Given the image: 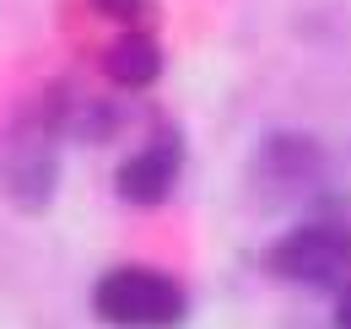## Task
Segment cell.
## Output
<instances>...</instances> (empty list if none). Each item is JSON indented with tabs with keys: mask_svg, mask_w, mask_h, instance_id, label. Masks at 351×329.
<instances>
[{
	"mask_svg": "<svg viewBox=\"0 0 351 329\" xmlns=\"http://www.w3.org/2000/svg\"><path fill=\"white\" fill-rule=\"evenodd\" d=\"M265 270L298 287H346L351 281V216L313 210L265 248Z\"/></svg>",
	"mask_w": 351,
	"mask_h": 329,
	"instance_id": "cell-1",
	"label": "cell"
},
{
	"mask_svg": "<svg viewBox=\"0 0 351 329\" xmlns=\"http://www.w3.org/2000/svg\"><path fill=\"white\" fill-rule=\"evenodd\" d=\"M92 313L108 329H178L184 313H189V291L168 270L114 265L92 287Z\"/></svg>",
	"mask_w": 351,
	"mask_h": 329,
	"instance_id": "cell-2",
	"label": "cell"
},
{
	"mask_svg": "<svg viewBox=\"0 0 351 329\" xmlns=\"http://www.w3.org/2000/svg\"><path fill=\"white\" fill-rule=\"evenodd\" d=\"M54 141L60 124L49 119L44 97L0 130V195L16 210H44L54 200V173H60Z\"/></svg>",
	"mask_w": 351,
	"mask_h": 329,
	"instance_id": "cell-3",
	"label": "cell"
},
{
	"mask_svg": "<svg viewBox=\"0 0 351 329\" xmlns=\"http://www.w3.org/2000/svg\"><path fill=\"white\" fill-rule=\"evenodd\" d=\"M254 189L265 206H308L330 195V151L303 130H270L254 151Z\"/></svg>",
	"mask_w": 351,
	"mask_h": 329,
	"instance_id": "cell-4",
	"label": "cell"
},
{
	"mask_svg": "<svg viewBox=\"0 0 351 329\" xmlns=\"http://www.w3.org/2000/svg\"><path fill=\"white\" fill-rule=\"evenodd\" d=\"M178 173H184V141H178V130H152V141L130 151L119 173H114V189H119V200H130V206H162L168 195H173Z\"/></svg>",
	"mask_w": 351,
	"mask_h": 329,
	"instance_id": "cell-5",
	"label": "cell"
},
{
	"mask_svg": "<svg viewBox=\"0 0 351 329\" xmlns=\"http://www.w3.org/2000/svg\"><path fill=\"white\" fill-rule=\"evenodd\" d=\"M103 76L119 86V92H146V86L162 76V43L152 33H119V38L103 49Z\"/></svg>",
	"mask_w": 351,
	"mask_h": 329,
	"instance_id": "cell-6",
	"label": "cell"
},
{
	"mask_svg": "<svg viewBox=\"0 0 351 329\" xmlns=\"http://www.w3.org/2000/svg\"><path fill=\"white\" fill-rule=\"evenodd\" d=\"M92 11H97V16H108V22L135 27V22H146V16H152V0H92Z\"/></svg>",
	"mask_w": 351,
	"mask_h": 329,
	"instance_id": "cell-7",
	"label": "cell"
},
{
	"mask_svg": "<svg viewBox=\"0 0 351 329\" xmlns=\"http://www.w3.org/2000/svg\"><path fill=\"white\" fill-rule=\"evenodd\" d=\"M335 329H351V287L341 291V302H335Z\"/></svg>",
	"mask_w": 351,
	"mask_h": 329,
	"instance_id": "cell-8",
	"label": "cell"
}]
</instances>
